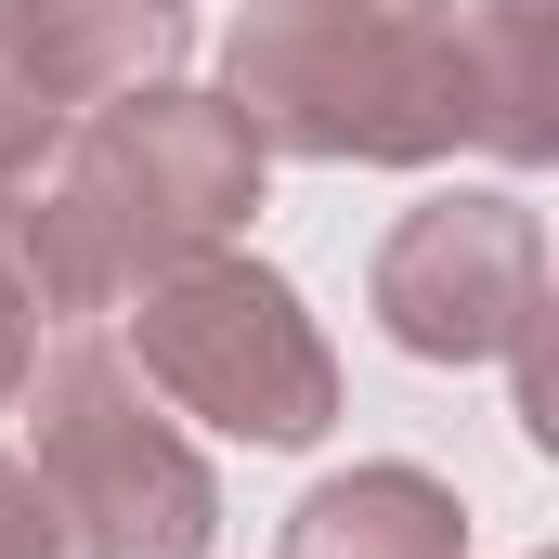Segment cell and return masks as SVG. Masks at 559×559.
I'll list each match as a JSON object with an SVG mask.
<instances>
[{"instance_id": "obj_1", "label": "cell", "mask_w": 559, "mask_h": 559, "mask_svg": "<svg viewBox=\"0 0 559 559\" xmlns=\"http://www.w3.org/2000/svg\"><path fill=\"white\" fill-rule=\"evenodd\" d=\"M222 105L286 156H352V169H429L481 143L468 39L365 0H248L222 39Z\"/></svg>"}, {"instance_id": "obj_2", "label": "cell", "mask_w": 559, "mask_h": 559, "mask_svg": "<svg viewBox=\"0 0 559 559\" xmlns=\"http://www.w3.org/2000/svg\"><path fill=\"white\" fill-rule=\"evenodd\" d=\"M26 468L66 521V559H209L222 534V481L182 442V417L131 378L118 338L66 325L52 352H26Z\"/></svg>"}, {"instance_id": "obj_3", "label": "cell", "mask_w": 559, "mask_h": 559, "mask_svg": "<svg viewBox=\"0 0 559 559\" xmlns=\"http://www.w3.org/2000/svg\"><path fill=\"white\" fill-rule=\"evenodd\" d=\"M131 378L156 404H182V417L261 442V455H299V442H325V417H338L325 325L248 248H195V261H169V274L131 286Z\"/></svg>"}, {"instance_id": "obj_4", "label": "cell", "mask_w": 559, "mask_h": 559, "mask_svg": "<svg viewBox=\"0 0 559 559\" xmlns=\"http://www.w3.org/2000/svg\"><path fill=\"white\" fill-rule=\"evenodd\" d=\"M365 299L417 365H508L547 325V222L521 195H429L391 222Z\"/></svg>"}, {"instance_id": "obj_5", "label": "cell", "mask_w": 559, "mask_h": 559, "mask_svg": "<svg viewBox=\"0 0 559 559\" xmlns=\"http://www.w3.org/2000/svg\"><path fill=\"white\" fill-rule=\"evenodd\" d=\"M274 559H468V508H455V481L378 455V468L312 481V495L286 508V547Z\"/></svg>"}, {"instance_id": "obj_6", "label": "cell", "mask_w": 559, "mask_h": 559, "mask_svg": "<svg viewBox=\"0 0 559 559\" xmlns=\"http://www.w3.org/2000/svg\"><path fill=\"white\" fill-rule=\"evenodd\" d=\"M39 26V66L66 79V105H118V92H156L182 52H195V13L182 0H26Z\"/></svg>"}, {"instance_id": "obj_7", "label": "cell", "mask_w": 559, "mask_h": 559, "mask_svg": "<svg viewBox=\"0 0 559 559\" xmlns=\"http://www.w3.org/2000/svg\"><path fill=\"white\" fill-rule=\"evenodd\" d=\"M468 105H481V143L508 169H547L559 156V0H481V26H468Z\"/></svg>"}, {"instance_id": "obj_8", "label": "cell", "mask_w": 559, "mask_h": 559, "mask_svg": "<svg viewBox=\"0 0 559 559\" xmlns=\"http://www.w3.org/2000/svg\"><path fill=\"white\" fill-rule=\"evenodd\" d=\"M66 131H79V105H66V79L39 66L26 0H0V182H13V169H39Z\"/></svg>"}, {"instance_id": "obj_9", "label": "cell", "mask_w": 559, "mask_h": 559, "mask_svg": "<svg viewBox=\"0 0 559 559\" xmlns=\"http://www.w3.org/2000/svg\"><path fill=\"white\" fill-rule=\"evenodd\" d=\"M0 559H66V521H52L39 468H13V455H0Z\"/></svg>"}, {"instance_id": "obj_10", "label": "cell", "mask_w": 559, "mask_h": 559, "mask_svg": "<svg viewBox=\"0 0 559 559\" xmlns=\"http://www.w3.org/2000/svg\"><path fill=\"white\" fill-rule=\"evenodd\" d=\"M26 352H39V338H26V325H13V312H0V404H13V391H26Z\"/></svg>"}, {"instance_id": "obj_11", "label": "cell", "mask_w": 559, "mask_h": 559, "mask_svg": "<svg viewBox=\"0 0 559 559\" xmlns=\"http://www.w3.org/2000/svg\"><path fill=\"white\" fill-rule=\"evenodd\" d=\"M365 13H417V26H455V0H365Z\"/></svg>"}]
</instances>
